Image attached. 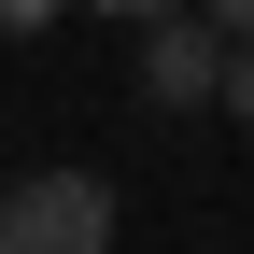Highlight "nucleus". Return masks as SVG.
Listing matches in <instances>:
<instances>
[{"label":"nucleus","mask_w":254,"mask_h":254,"mask_svg":"<svg viewBox=\"0 0 254 254\" xmlns=\"http://www.w3.org/2000/svg\"><path fill=\"white\" fill-rule=\"evenodd\" d=\"M0 254H113V184L99 170H28L0 198Z\"/></svg>","instance_id":"nucleus-1"},{"label":"nucleus","mask_w":254,"mask_h":254,"mask_svg":"<svg viewBox=\"0 0 254 254\" xmlns=\"http://www.w3.org/2000/svg\"><path fill=\"white\" fill-rule=\"evenodd\" d=\"M212 85H226V28L212 14H141V99L184 113V99H212Z\"/></svg>","instance_id":"nucleus-2"},{"label":"nucleus","mask_w":254,"mask_h":254,"mask_svg":"<svg viewBox=\"0 0 254 254\" xmlns=\"http://www.w3.org/2000/svg\"><path fill=\"white\" fill-rule=\"evenodd\" d=\"M212 99H226V113L254 127V28H240V43H226V85H212Z\"/></svg>","instance_id":"nucleus-3"},{"label":"nucleus","mask_w":254,"mask_h":254,"mask_svg":"<svg viewBox=\"0 0 254 254\" xmlns=\"http://www.w3.org/2000/svg\"><path fill=\"white\" fill-rule=\"evenodd\" d=\"M198 14H212V28H226V43H240V28H254V0H198Z\"/></svg>","instance_id":"nucleus-4"},{"label":"nucleus","mask_w":254,"mask_h":254,"mask_svg":"<svg viewBox=\"0 0 254 254\" xmlns=\"http://www.w3.org/2000/svg\"><path fill=\"white\" fill-rule=\"evenodd\" d=\"M85 14H184V0H85Z\"/></svg>","instance_id":"nucleus-5"},{"label":"nucleus","mask_w":254,"mask_h":254,"mask_svg":"<svg viewBox=\"0 0 254 254\" xmlns=\"http://www.w3.org/2000/svg\"><path fill=\"white\" fill-rule=\"evenodd\" d=\"M43 14H57V0H0V28H43Z\"/></svg>","instance_id":"nucleus-6"}]
</instances>
